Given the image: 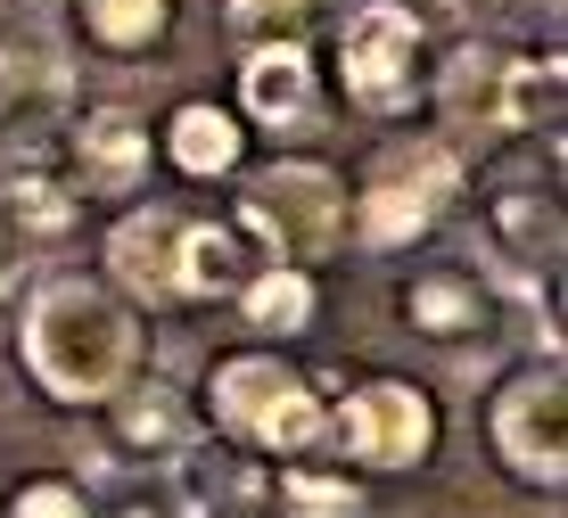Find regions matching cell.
Instances as JSON below:
<instances>
[{"label": "cell", "mask_w": 568, "mask_h": 518, "mask_svg": "<svg viewBox=\"0 0 568 518\" xmlns=\"http://www.w3.org/2000/svg\"><path fill=\"white\" fill-rule=\"evenodd\" d=\"M313 313H322V288H313V272H297V264H264L256 281L240 288V322L256 337H305Z\"/></svg>", "instance_id": "d6986e66"}, {"label": "cell", "mask_w": 568, "mask_h": 518, "mask_svg": "<svg viewBox=\"0 0 568 518\" xmlns=\"http://www.w3.org/2000/svg\"><path fill=\"white\" fill-rule=\"evenodd\" d=\"M329 17V0H223V33L240 50H305V33Z\"/></svg>", "instance_id": "44dd1931"}, {"label": "cell", "mask_w": 568, "mask_h": 518, "mask_svg": "<svg viewBox=\"0 0 568 518\" xmlns=\"http://www.w3.org/2000/svg\"><path fill=\"white\" fill-rule=\"evenodd\" d=\"M182 206H124L108 223V288L124 296L132 313L141 305H182Z\"/></svg>", "instance_id": "30bf717a"}, {"label": "cell", "mask_w": 568, "mask_h": 518, "mask_svg": "<svg viewBox=\"0 0 568 518\" xmlns=\"http://www.w3.org/2000/svg\"><path fill=\"white\" fill-rule=\"evenodd\" d=\"M0 132H9V58H0Z\"/></svg>", "instance_id": "484cf974"}, {"label": "cell", "mask_w": 568, "mask_h": 518, "mask_svg": "<svg viewBox=\"0 0 568 518\" xmlns=\"http://www.w3.org/2000/svg\"><path fill=\"white\" fill-rule=\"evenodd\" d=\"M462 197V156L428 132H404L363 165V182L346 190V231L371 255H404L445 223V206Z\"/></svg>", "instance_id": "3957f363"}, {"label": "cell", "mask_w": 568, "mask_h": 518, "mask_svg": "<svg viewBox=\"0 0 568 518\" xmlns=\"http://www.w3.org/2000/svg\"><path fill=\"white\" fill-rule=\"evenodd\" d=\"M264 272V247L240 223H199L182 231V296H240Z\"/></svg>", "instance_id": "9a60e30c"}, {"label": "cell", "mask_w": 568, "mask_h": 518, "mask_svg": "<svg viewBox=\"0 0 568 518\" xmlns=\"http://www.w3.org/2000/svg\"><path fill=\"white\" fill-rule=\"evenodd\" d=\"M26 9H33V17H50V9H67V0H26Z\"/></svg>", "instance_id": "4316f807"}, {"label": "cell", "mask_w": 568, "mask_h": 518, "mask_svg": "<svg viewBox=\"0 0 568 518\" xmlns=\"http://www.w3.org/2000/svg\"><path fill=\"white\" fill-rule=\"evenodd\" d=\"M199 428H214L223 445H240L247 461H313L329 445V395L305 370H288L272 346L214 354L206 370V412Z\"/></svg>", "instance_id": "7a4b0ae2"}, {"label": "cell", "mask_w": 568, "mask_h": 518, "mask_svg": "<svg viewBox=\"0 0 568 518\" xmlns=\"http://www.w3.org/2000/svg\"><path fill=\"white\" fill-rule=\"evenodd\" d=\"M33 255H42V238L17 223V214H9V197H0V305H9V288H26Z\"/></svg>", "instance_id": "603a6c76"}, {"label": "cell", "mask_w": 568, "mask_h": 518, "mask_svg": "<svg viewBox=\"0 0 568 518\" xmlns=\"http://www.w3.org/2000/svg\"><path fill=\"white\" fill-rule=\"evenodd\" d=\"M478 238L503 272L519 281H560V247H568V214H560V190L552 173H503L495 190H478Z\"/></svg>", "instance_id": "9c48e42d"}, {"label": "cell", "mask_w": 568, "mask_h": 518, "mask_svg": "<svg viewBox=\"0 0 568 518\" xmlns=\"http://www.w3.org/2000/svg\"><path fill=\"white\" fill-rule=\"evenodd\" d=\"M396 322L428 346H469V337L495 329V281L478 264H420L396 288Z\"/></svg>", "instance_id": "8fae6325"}, {"label": "cell", "mask_w": 568, "mask_h": 518, "mask_svg": "<svg viewBox=\"0 0 568 518\" xmlns=\"http://www.w3.org/2000/svg\"><path fill=\"white\" fill-rule=\"evenodd\" d=\"M165 165L190 173V182H223V173H240L247 156V124L223 108V99H182V108L165 115Z\"/></svg>", "instance_id": "5bb4252c"}, {"label": "cell", "mask_w": 568, "mask_h": 518, "mask_svg": "<svg viewBox=\"0 0 568 518\" xmlns=\"http://www.w3.org/2000/svg\"><path fill=\"white\" fill-rule=\"evenodd\" d=\"M67 149H74V173H83L91 197H132L156 165V132L132 108H91L83 124L67 132Z\"/></svg>", "instance_id": "4fadbf2b"}, {"label": "cell", "mask_w": 568, "mask_h": 518, "mask_svg": "<svg viewBox=\"0 0 568 518\" xmlns=\"http://www.w3.org/2000/svg\"><path fill=\"white\" fill-rule=\"evenodd\" d=\"M247 238L264 247V264H297L313 272L322 255H338L346 231V182L313 156H272L256 182L240 190V214H231Z\"/></svg>", "instance_id": "5b68a950"}, {"label": "cell", "mask_w": 568, "mask_h": 518, "mask_svg": "<svg viewBox=\"0 0 568 518\" xmlns=\"http://www.w3.org/2000/svg\"><path fill=\"white\" fill-rule=\"evenodd\" d=\"M560 99H568L560 50H511V74H503V132H544V141H560Z\"/></svg>", "instance_id": "ac0fdd59"}, {"label": "cell", "mask_w": 568, "mask_h": 518, "mask_svg": "<svg viewBox=\"0 0 568 518\" xmlns=\"http://www.w3.org/2000/svg\"><path fill=\"white\" fill-rule=\"evenodd\" d=\"M503 74H511V50H495V42H462V50L437 67V99H445V115H454V124H486V132H503Z\"/></svg>", "instance_id": "e0dca14e"}, {"label": "cell", "mask_w": 568, "mask_h": 518, "mask_svg": "<svg viewBox=\"0 0 568 518\" xmlns=\"http://www.w3.org/2000/svg\"><path fill=\"white\" fill-rule=\"evenodd\" d=\"M199 518H272V510L247 502V494H231V502H214V510H199Z\"/></svg>", "instance_id": "d4e9b609"}, {"label": "cell", "mask_w": 568, "mask_h": 518, "mask_svg": "<svg viewBox=\"0 0 568 518\" xmlns=\"http://www.w3.org/2000/svg\"><path fill=\"white\" fill-rule=\"evenodd\" d=\"M0 518H100V502H91V486H83V477L33 469V477H17V486H9Z\"/></svg>", "instance_id": "7402d4cb"}, {"label": "cell", "mask_w": 568, "mask_h": 518, "mask_svg": "<svg viewBox=\"0 0 568 518\" xmlns=\"http://www.w3.org/2000/svg\"><path fill=\"white\" fill-rule=\"evenodd\" d=\"M100 445H108V461L132 469V477H173L206 445V428H199V404H190L173 378H124L100 404Z\"/></svg>", "instance_id": "ba28073f"}, {"label": "cell", "mask_w": 568, "mask_h": 518, "mask_svg": "<svg viewBox=\"0 0 568 518\" xmlns=\"http://www.w3.org/2000/svg\"><path fill=\"white\" fill-rule=\"evenodd\" d=\"M272 518H363V486L355 477H338V469H322V461H281L272 469Z\"/></svg>", "instance_id": "ffe728a7"}, {"label": "cell", "mask_w": 568, "mask_h": 518, "mask_svg": "<svg viewBox=\"0 0 568 518\" xmlns=\"http://www.w3.org/2000/svg\"><path fill=\"white\" fill-rule=\"evenodd\" d=\"M67 17L108 58H156L173 42V0H67Z\"/></svg>", "instance_id": "2e32d148"}, {"label": "cell", "mask_w": 568, "mask_h": 518, "mask_svg": "<svg viewBox=\"0 0 568 518\" xmlns=\"http://www.w3.org/2000/svg\"><path fill=\"white\" fill-rule=\"evenodd\" d=\"M240 124L264 141H305L322 124V83H313L305 50H247L240 58Z\"/></svg>", "instance_id": "7c38bea8"}, {"label": "cell", "mask_w": 568, "mask_h": 518, "mask_svg": "<svg viewBox=\"0 0 568 518\" xmlns=\"http://www.w3.org/2000/svg\"><path fill=\"white\" fill-rule=\"evenodd\" d=\"M486 453L527 494L568 486V370H560V346L527 354V363H511L486 387Z\"/></svg>", "instance_id": "277c9868"}, {"label": "cell", "mask_w": 568, "mask_h": 518, "mask_svg": "<svg viewBox=\"0 0 568 518\" xmlns=\"http://www.w3.org/2000/svg\"><path fill=\"white\" fill-rule=\"evenodd\" d=\"M329 436H338V453L363 477H413V469H428V453H437L445 412L413 378H355V387L329 404Z\"/></svg>", "instance_id": "8992f818"}, {"label": "cell", "mask_w": 568, "mask_h": 518, "mask_svg": "<svg viewBox=\"0 0 568 518\" xmlns=\"http://www.w3.org/2000/svg\"><path fill=\"white\" fill-rule=\"evenodd\" d=\"M141 313L91 272H50L17 313V363H26L33 395H50L58 412H100L124 378H141Z\"/></svg>", "instance_id": "6da1fadb"}, {"label": "cell", "mask_w": 568, "mask_h": 518, "mask_svg": "<svg viewBox=\"0 0 568 518\" xmlns=\"http://www.w3.org/2000/svg\"><path fill=\"white\" fill-rule=\"evenodd\" d=\"M100 518H190V510L173 502V486H165V477H141V486H132L115 510H100Z\"/></svg>", "instance_id": "cb8c5ba5"}, {"label": "cell", "mask_w": 568, "mask_h": 518, "mask_svg": "<svg viewBox=\"0 0 568 518\" xmlns=\"http://www.w3.org/2000/svg\"><path fill=\"white\" fill-rule=\"evenodd\" d=\"M428 74V26L404 0H355L338 17V91L355 115H404Z\"/></svg>", "instance_id": "52a82bcc"}]
</instances>
